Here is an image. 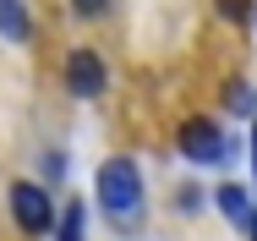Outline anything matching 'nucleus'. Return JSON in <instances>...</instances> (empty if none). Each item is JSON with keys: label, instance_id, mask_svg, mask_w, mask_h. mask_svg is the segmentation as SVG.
<instances>
[{"label": "nucleus", "instance_id": "obj_1", "mask_svg": "<svg viewBox=\"0 0 257 241\" xmlns=\"http://www.w3.org/2000/svg\"><path fill=\"white\" fill-rule=\"evenodd\" d=\"M93 192H99V208L115 219V225H143V214H148V187H143V170H137L126 153H109L99 165Z\"/></svg>", "mask_w": 257, "mask_h": 241}, {"label": "nucleus", "instance_id": "obj_2", "mask_svg": "<svg viewBox=\"0 0 257 241\" xmlns=\"http://www.w3.org/2000/svg\"><path fill=\"white\" fill-rule=\"evenodd\" d=\"M175 148H181L192 165H219V159L230 153V143H224V126H219V121H208V115H192V121L181 126Z\"/></svg>", "mask_w": 257, "mask_h": 241}, {"label": "nucleus", "instance_id": "obj_3", "mask_svg": "<svg viewBox=\"0 0 257 241\" xmlns=\"http://www.w3.org/2000/svg\"><path fill=\"white\" fill-rule=\"evenodd\" d=\"M11 219H17L28 236L55 230V203H50V192L33 187V181H17V187H11Z\"/></svg>", "mask_w": 257, "mask_h": 241}, {"label": "nucleus", "instance_id": "obj_4", "mask_svg": "<svg viewBox=\"0 0 257 241\" xmlns=\"http://www.w3.org/2000/svg\"><path fill=\"white\" fill-rule=\"evenodd\" d=\"M104 83H109V71H104L99 49H71L66 55V88H71V99H99Z\"/></svg>", "mask_w": 257, "mask_h": 241}, {"label": "nucleus", "instance_id": "obj_5", "mask_svg": "<svg viewBox=\"0 0 257 241\" xmlns=\"http://www.w3.org/2000/svg\"><path fill=\"white\" fill-rule=\"evenodd\" d=\"M0 39H6V44H28V39H33L28 0H0Z\"/></svg>", "mask_w": 257, "mask_h": 241}, {"label": "nucleus", "instance_id": "obj_6", "mask_svg": "<svg viewBox=\"0 0 257 241\" xmlns=\"http://www.w3.org/2000/svg\"><path fill=\"white\" fill-rule=\"evenodd\" d=\"M213 203H219V214H224L235 230H246V225H252V203H246L241 187H230V181H224V187H213Z\"/></svg>", "mask_w": 257, "mask_h": 241}, {"label": "nucleus", "instance_id": "obj_7", "mask_svg": "<svg viewBox=\"0 0 257 241\" xmlns=\"http://www.w3.org/2000/svg\"><path fill=\"white\" fill-rule=\"evenodd\" d=\"M224 110L257 121V94H252V83H230V88H224Z\"/></svg>", "mask_w": 257, "mask_h": 241}, {"label": "nucleus", "instance_id": "obj_8", "mask_svg": "<svg viewBox=\"0 0 257 241\" xmlns=\"http://www.w3.org/2000/svg\"><path fill=\"white\" fill-rule=\"evenodd\" d=\"M60 241H82V203H66V214H60Z\"/></svg>", "mask_w": 257, "mask_h": 241}, {"label": "nucleus", "instance_id": "obj_9", "mask_svg": "<svg viewBox=\"0 0 257 241\" xmlns=\"http://www.w3.org/2000/svg\"><path fill=\"white\" fill-rule=\"evenodd\" d=\"M219 11H224V22H246L252 17V0H219Z\"/></svg>", "mask_w": 257, "mask_h": 241}, {"label": "nucleus", "instance_id": "obj_10", "mask_svg": "<svg viewBox=\"0 0 257 241\" xmlns=\"http://www.w3.org/2000/svg\"><path fill=\"white\" fill-rule=\"evenodd\" d=\"M71 11H77V17H104L109 0H71Z\"/></svg>", "mask_w": 257, "mask_h": 241}, {"label": "nucleus", "instance_id": "obj_11", "mask_svg": "<svg viewBox=\"0 0 257 241\" xmlns=\"http://www.w3.org/2000/svg\"><path fill=\"white\" fill-rule=\"evenodd\" d=\"M252 170H257V121H252Z\"/></svg>", "mask_w": 257, "mask_h": 241}, {"label": "nucleus", "instance_id": "obj_12", "mask_svg": "<svg viewBox=\"0 0 257 241\" xmlns=\"http://www.w3.org/2000/svg\"><path fill=\"white\" fill-rule=\"evenodd\" d=\"M246 230H252V241H257V214H252V225H246Z\"/></svg>", "mask_w": 257, "mask_h": 241}]
</instances>
